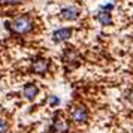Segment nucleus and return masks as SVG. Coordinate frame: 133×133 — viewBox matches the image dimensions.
Listing matches in <instances>:
<instances>
[{
    "mask_svg": "<svg viewBox=\"0 0 133 133\" xmlns=\"http://www.w3.org/2000/svg\"><path fill=\"white\" fill-rule=\"evenodd\" d=\"M49 69V60L48 58H43V57H37L33 60L31 63V72L37 73V75H43L46 73Z\"/></svg>",
    "mask_w": 133,
    "mask_h": 133,
    "instance_id": "obj_2",
    "label": "nucleus"
},
{
    "mask_svg": "<svg viewBox=\"0 0 133 133\" xmlns=\"http://www.w3.org/2000/svg\"><path fill=\"white\" fill-rule=\"evenodd\" d=\"M126 99H127V100H129L130 103H133V88H132V90H129V91H127Z\"/></svg>",
    "mask_w": 133,
    "mask_h": 133,
    "instance_id": "obj_12",
    "label": "nucleus"
},
{
    "mask_svg": "<svg viewBox=\"0 0 133 133\" xmlns=\"http://www.w3.org/2000/svg\"><path fill=\"white\" fill-rule=\"evenodd\" d=\"M37 93H39V88H37V85H36V84H33V82H29V84H25V85H24L23 94H24L25 99H29V100H33V99L37 96Z\"/></svg>",
    "mask_w": 133,
    "mask_h": 133,
    "instance_id": "obj_9",
    "label": "nucleus"
},
{
    "mask_svg": "<svg viewBox=\"0 0 133 133\" xmlns=\"http://www.w3.org/2000/svg\"><path fill=\"white\" fill-rule=\"evenodd\" d=\"M49 103H51L52 106H55V105H58V103H60V99H58L57 96H51V97H49Z\"/></svg>",
    "mask_w": 133,
    "mask_h": 133,
    "instance_id": "obj_11",
    "label": "nucleus"
},
{
    "mask_svg": "<svg viewBox=\"0 0 133 133\" xmlns=\"http://www.w3.org/2000/svg\"><path fill=\"white\" fill-rule=\"evenodd\" d=\"M8 130V121L0 118V133H6Z\"/></svg>",
    "mask_w": 133,
    "mask_h": 133,
    "instance_id": "obj_10",
    "label": "nucleus"
},
{
    "mask_svg": "<svg viewBox=\"0 0 133 133\" xmlns=\"http://www.w3.org/2000/svg\"><path fill=\"white\" fill-rule=\"evenodd\" d=\"M111 9H112V5H106V6H103L102 9H99L96 18L100 24H103V25L112 24V17H111V12H109Z\"/></svg>",
    "mask_w": 133,
    "mask_h": 133,
    "instance_id": "obj_4",
    "label": "nucleus"
},
{
    "mask_svg": "<svg viewBox=\"0 0 133 133\" xmlns=\"http://www.w3.org/2000/svg\"><path fill=\"white\" fill-rule=\"evenodd\" d=\"M79 17V9L76 6H69L61 11V18L66 21H75Z\"/></svg>",
    "mask_w": 133,
    "mask_h": 133,
    "instance_id": "obj_8",
    "label": "nucleus"
},
{
    "mask_svg": "<svg viewBox=\"0 0 133 133\" xmlns=\"http://www.w3.org/2000/svg\"><path fill=\"white\" fill-rule=\"evenodd\" d=\"M67 132V123L63 118H54L52 124L49 127V133H66Z\"/></svg>",
    "mask_w": 133,
    "mask_h": 133,
    "instance_id": "obj_6",
    "label": "nucleus"
},
{
    "mask_svg": "<svg viewBox=\"0 0 133 133\" xmlns=\"http://www.w3.org/2000/svg\"><path fill=\"white\" fill-rule=\"evenodd\" d=\"M63 60L66 64H69V67H76L81 63V57L76 51L73 49H66L64 51V55H63Z\"/></svg>",
    "mask_w": 133,
    "mask_h": 133,
    "instance_id": "obj_5",
    "label": "nucleus"
},
{
    "mask_svg": "<svg viewBox=\"0 0 133 133\" xmlns=\"http://www.w3.org/2000/svg\"><path fill=\"white\" fill-rule=\"evenodd\" d=\"M70 36H72V29H58V30H55L52 33V41L60 43V42L67 41Z\"/></svg>",
    "mask_w": 133,
    "mask_h": 133,
    "instance_id": "obj_7",
    "label": "nucleus"
},
{
    "mask_svg": "<svg viewBox=\"0 0 133 133\" xmlns=\"http://www.w3.org/2000/svg\"><path fill=\"white\" fill-rule=\"evenodd\" d=\"M8 29L12 31L14 35H25L33 29V19L29 15L18 17V18L12 19L11 23H8Z\"/></svg>",
    "mask_w": 133,
    "mask_h": 133,
    "instance_id": "obj_1",
    "label": "nucleus"
},
{
    "mask_svg": "<svg viewBox=\"0 0 133 133\" xmlns=\"http://www.w3.org/2000/svg\"><path fill=\"white\" fill-rule=\"evenodd\" d=\"M88 118V111L84 105H78L72 109V120L78 124H84Z\"/></svg>",
    "mask_w": 133,
    "mask_h": 133,
    "instance_id": "obj_3",
    "label": "nucleus"
},
{
    "mask_svg": "<svg viewBox=\"0 0 133 133\" xmlns=\"http://www.w3.org/2000/svg\"><path fill=\"white\" fill-rule=\"evenodd\" d=\"M19 2H21V0H5V3H8V5H17Z\"/></svg>",
    "mask_w": 133,
    "mask_h": 133,
    "instance_id": "obj_13",
    "label": "nucleus"
}]
</instances>
